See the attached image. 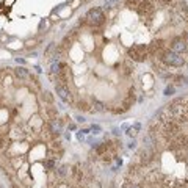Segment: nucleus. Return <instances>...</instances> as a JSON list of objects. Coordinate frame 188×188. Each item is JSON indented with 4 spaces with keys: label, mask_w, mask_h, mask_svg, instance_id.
Segmentation results:
<instances>
[{
    "label": "nucleus",
    "mask_w": 188,
    "mask_h": 188,
    "mask_svg": "<svg viewBox=\"0 0 188 188\" xmlns=\"http://www.w3.org/2000/svg\"><path fill=\"white\" fill-rule=\"evenodd\" d=\"M160 61L166 66H174V68H182L185 64V58L182 55L173 52L171 49H166L162 55H160Z\"/></svg>",
    "instance_id": "obj_1"
},
{
    "label": "nucleus",
    "mask_w": 188,
    "mask_h": 188,
    "mask_svg": "<svg viewBox=\"0 0 188 188\" xmlns=\"http://www.w3.org/2000/svg\"><path fill=\"white\" fill-rule=\"evenodd\" d=\"M179 133H180V124H177L176 121H168V122L163 124L162 135L165 138V141H166V144L169 141H173Z\"/></svg>",
    "instance_id": "obj_2"
},
{
    "label": "nucleus",
    "mask_w": 188,
    "mask_h": 188,
    "mask_svg": "<svg viewBox=\"0 0 188 188\" xmlns=\"http://www.w3.org/2000/svg\"><path fill=\"white\" fill-rule=\"evenodd\" d=\"M127 55L133 60V61H146L149 53H147V46L146 44H135L132 46L129 50H127Z\"/></svg>",
    "instance_id": "obj_3"
},
{
    "label": "nucleus",
    "mask_w": 188,
    "mask_h": 188,
    "mask_svg": "<svg viewBox=\"0 0 188 188\" xmlns=\"http://www.w3.org/2000/svg\"><path fill=\"white\" fill-rule=\"evenodd\" d=\"M86 24L91 25V27H101L103 22H105V16L102 13L101 8H91L90 11L86 13Z\"/></svg>",
    "instance_id": "obj_4"
},
{
    "label": "nucleus",
    "mask_w": 188,
    "mask_h": 188,
    "mask_svg": "<svg viewBox=\"0 0 188 188\" xmlns=\"http://www.w3.org/2000/svg\"><path fill=\"white\" fill-rule=\"evenodd\" d=\"M165 50H166V47H165V41L163 39L152 41L151 44H149V47H147V53L151 55V57H158V58H160V55H162Z\"/></svg>",
    "instance_id": "obj_5"
},
{
    "label": "nucleus",
    "mask_w": 188,
    "mask_h": 188,
    "mask_svg": "<svg viewBox=\"0 0 188 188\" xmlns=\"http://www.w3.org/2000/svg\"><path fill=\"white\" fill-rule=\"evenodd\" d=\"M169 47H171V50H173V52L179 53V55L185 53V52H187V49H188L187 42H185V39H184L182 36H176V38H173V39H171V42H169Z\"/></svg>",
    "instance_id": "obj_6"
},
{
    "label": "nucleus",
    "mask_w": 188,
    "mask_h": 188,
    "mask_svg": "<svg viewBox=\"0 0 188 188\" xmlns=\"http://www.w3.org/2000/svg\"><path fill=\"white\" fill-rule=\"evenodd\" d=\"M55 90H57V94L60 96L61 101L69 102V103L72 102V94H71L68 85H60V83H57V85H55Z\"/></svg>",
    "instance_id": "obj_7"
},
{
    "label": "nucleus",
    "mask_w": 188,
    "mask_h": 188,
    "mask_svg": "<svg viewBox=\"0 0 188 188\" xmlns=\"http://www.w3.org/2000/svg\"><path fill=\"white\" fill-rule=\"evenodd\" d=\"M136 11L140 16H147L154 13V5L151 0H141L140 3L136 5Z\"/></svg>",
    "instance_id": "obj_8"
},
{
    "label": "nucleus",
    "mask_w": 188,
    "mask_h": 188,
    "mask_svg": "<svg viewBox=\"0 0 188 188\" xmlns=\"http://www.w3.org/2000/svg\"><path fill=\"white\" fill-rule=\"evenodd\" d=\"M152 160H154V151L146 149V147L141 149V151H140V165H141V166H147Z\"/></svg>",
    "instance_id": "obj_9"
},
{
    "label": "nucleus",
    "mask_w": 188,
    "mask_h": 188,
    "mask_svg": "<svg viewBox=\"0 0 188 188\" xmlns=\"http://www.w3.org/2000/svg\"><path fill=\"white\" fill-rule=\"evenodd\" d=\"M71 174H72V179L77 184H82V182H83V171H82L80 165H75V166L71 168Z\"/></svg>",
    "instance_id": "obj_10"
},
{
    "label": "nucleus",
    "mask_w": 188,
    "mask_h": 188,
    "mask_svg": "<svg viewBox=\"0 0 188 188\" xmlns=\"http://www.w3.org/2000/svg\"><path fill=\"white\" fill-rule=\"evenodd\" d=\"M143 143H144V147L151 149V151H154V147H155V141H154V138L149 133H146L144 136H143Z\"/></svg>",
    "instance_id": "obj_11"
},
{
    "label": "nucleus",
    "mask_w": 188,
    "mask_h": 188,
    "mask_svg": "<svg viewBox=\"0 0 188 188\" xmlns=\"http://www.w3.org/2000/svg\"><path fill=\"white\" fill-rule=\"evenodd\" d=\"M14 75L17 77L19 80H25V79H28V71L20 66V68H16L14 69Z\"/></svg>",
    "instance_id": "obj_12"
},
{
    "label": "nucleus",
    "mask_w": 188,
    "mask_h": 188,
    "mask_svg": "<svg viewBox=\"0 0 188 188\" xmlns=\"http://www.w3.org/2000/svg\"><path fill=\"white\" fill-rule=\"evenodd\" d=\"M103 110H105V105L101 101H97V99H93V108H90V111L99 113V111H103Z\"/></svg>",
    "instance_id": "obj_13"
},
{
    "label": "nucleus",
    "mask_w": 188,
    "mask_h": 188,
    "mask_svg": "<svg viewBox=\"0 0 188 188\" xmlns=\"http://www.w3.org/2000/svg\"><path fill=\"white\" fill-rule=\"evenodd\" d=\"M60 71H61V63L60 61H52V64H50V75H57L58 77Z\"/></svg>",
    "instance_id": "obj_14"
},
{
    "label": "nucleus",
    "mask_w": 188,
    "mask_h": 188,
    "mask_svg": "<svg viewBox=\"0 0 188 188\" xmlns=\"http://www.w3.org/2000/svg\"><path fill=\"white\" fill-rule=\"evenodd\" d=\"M68 169H69V166L68 165H63V166H60L58 169H57V176L58 177H66V174H68Z\"/></svg>",
    "instance_id": "obj_15"
},
{
    "label": "nucleus",
    "mask_w": 188,
    "mask_h": 188,
    "mask_svg": "<svg viewBox=\"0 0 188 188\" xmlns=\"http://www.w3.org/2000/svg\"><path fill=\"white\" fill-rule=\"evenodd\" d=\"M55 52H57V46L52 42V44H49V47L46 49V53H44V55H46V57H50L52 53L55 55Z\"/></svg>",
    "instance_id": "obj_16"
},
{
    "label": "nucleus",
    "mask_w": 188,
    "mask_h": 188,
    "mask_svg": "<svg viewBox=\"0 0 188 188\" xmlns=\"http://www.w3.org/2000/svg\"><path fill=\"white\" fill-rule=\"evenodd\" d=\"M47 116H49V119H57V110H55L53 107H47Z\"/></svg>",
    "instance_id": "obj_17"
},
{
    "label": "nucleus",
    "mask_w": 188,
    "mask_h": 188,
    "mask_svg": "<svg viewBox=\"0 0 188 188\" xmlns=\"http://www.w3.org/2000/svg\"><path fill=\"white\" fill-rule=\"evenodd\" d=\"M77 108L82 110V111H90V107H88V103L85 101H80L79 103H77Z\"/></svg>",
    "instance_id": "obj_18"
},
{
    "label": "nucleus",
    "mask_w": 188,
    "mask_h": 188,
    "mask_svg": "<svg viewBox=\"0 0 188 188\" xmlns=\"http://www.w3.org/2000/svg\"><path fill=\"white\" fill-rule=\"evenodd\" d=\"M122 188H143V185L135 184V182H125V184L122 185Z\"/></svg>",
    "instance_id": "obj_19"
},
{
    "label": "nucleus",
    "mask_w": 188,
    "mask_h": 188,
    "mask_svg": "<svg viewBox=\"0 0 188 188\" xmlns=\"http://www.w3.org/2000/svg\"><path fill=\"white\" fill-rule=\"evenodd\" d=\"M44 166H46L49 171H50V169H55V162H53L52 158H49V160H46V162H44Z\"/></svg>",
    "instance_id": "obj_20"
},
{
    "label": "nucleus",
    "mask_w": 188,
    "mask_h": 188,
    "mask_svg": "<svg viewBox=\"0 0 188 188\" xmlns=\"http://www.w3.org/2000/svg\"><path fill=\"white\" fill-rule=\"evenodd\" d=\"M119 3V0H105V8H113L114 5H118Z\"/></svg>",
    "instance_id": "obj_21"
},
{
    "label": "nucleus",
    "mask_w": 188,
    "mask_h": 188,
    "mask_svg": "<svg viewBox=\"0 0 188 188\" xmlns=\"http://www.w3.org/2000/svg\"><path fill=\"white\" fill-rule=\"evenodd\" d=\"M42 99H44L46 102H49V103H52V102H53V97H52V94L49 93V91H46V93L42 94Z\"/></svg>",
    "instance_id": "obj_22"
},
{
    "label": "nucleus",
    "mask_w": 188,
    "mask_h": 188,
    "mask_svg": "<svg viewBox=\"0 0 188 188\" xmlns=\"http://www.w3.org/2000/svg\"><path fill=\"white\" fill-rule=\"evenodd\" d=\"M174 91H176L174 85H169V86H166V90H165V96H173Z\"/></svg>",
    "instance_id": "obj_23"
},
{
    "label": "nucleus",
    "mask_w": 188,
    "mask_h": 188,
    "mask_svg": "<svg viewBox=\"0 0 188 188\" xmlns=\"http://www.w3.org/2000/svg\"><path fill=\"white\" fill-rule=\"evenodd\" d=\"M132 72H133V69L130 68V64H129V63H125V64H124V75H125V77H129Z\"/></svg>",
    "instance_id": "obj_24"
},
{
    "label": "nucleus",
    "mask_w": 188,
    "mask_h": 188,
    "mask_svg": "<svg viewBox=\"0 0 188 188\" xmlns=\"http://www.w3.org/2000/svg\"><path fill=\"white\" fill-rule=\"evenodd\" d=\"M173 80H174L176 85H182V83H184V77H182V75H173Z\"/></svg>",
    "instance_id": "obj_25"
},
{
    "label": "nucleus",
    "mask_w": 188,
    "mask_h": 188,
    "mask_svg": "<svg viewBox=\"0 0 188 188\" xmlns=\"http://www.w3.org/2000/svg\"><path fill=\"white\" fill-rule=\"evenodd\" d=\"M125 5L129 8H136V0H125Z\"/></svg>",
    "instance_id": "obj_26"
},
{
    "label": "nucleus",
    "mask_w": 188,
    "mask_h": 188,
    "mask_svg": "<svg viewBox=\"0 0 188 188\" xmlns=\"http://www.w3.org/2000/svg\"><path fill=\"white\" fill-rule=\"evenodd\" d=\"M125 133L129 135L130 138H133V136L136 135V132H135V129H133V127H129V129H127V132H125Z\"/></svg>",
    "instance_id": "obj_27"
},
{
    "label": "nucleus",
    "mask_w": 188,
    "mask_h": 188,
    "mask_svg": "<svg viewBox=\"0 0 188 188\" xmlns=\"http://www.w3.org/2000/svg\"><path fill=\"white\" fill-rule=\"evenodd\" d=\"M91 132H93L94 135H99V133H101V127H99V125H93L91 127Z\"/></svg>",
    "instance_id": "obj_28"
},
{
    "label": "nucleus",
    "mask_w": 188,
    "mask_h": 188,
    "mask_svg": "<svg viewBox=\"0 0 188 188\" xmlns=\"http://www.w3.org/2000/svg\"><path fill=\"white\" fill-rule=\"evenodd\" d=\"M77 140H79V141L85 140V133H83V132H79V133H77Z\"/></svg>",
    "instance_id": "obj_29"
},
{
    "label": "nucleus",
    "mask_w": 188,
    "mask_h": 188,
    "mask_svg": "<svg viewBox=\"0 0 188 188\" xmlns=\"http://www.w3.org/2000/svg\"><path fill=\"white\" fill-rule=\"evenodd\" d=\"M135 147H136V143H135V140H132L129 143V149H135Z\"/></svg>",
    "instance_id": "obj_30"
},
{
    "label": "nucleus",
    "mask_w": 188,
    "mask_h": 188,
    "mask_svg": "<svg viewBox=\"0 0 188 188\" xmlns=\"http://www.w3.org/2000/svg\"><path fill=\"white\" fill-rule=\"evenodd\" d=\"M5 143H7V138H0V149L5 146Z\"/></svg>",
    "instance_id": "obj_31"
},
{
    "label": "nucleus",
    "mask_w": 188,
    "mask_h": 188,
    "mask_svg": "<svg viewBox=\"0 0 188 188\" xmlns=\"http://www.w3.org/2000/svg\"><path fill=\"white\" fill-rule=\"evenodd\" d=\"M75 119H77V121H79V122H85V121H86V119L83 118V116H77V118H75Z\"/></svg>",
    "instance_id": "obj_32"
},
{
    "label": "nucleus",
    "mask_w": 188,
    "mask_h": 188,
    "mask_svg": "<svg viewBox=\"0 0 188 188\" xmlns=\"http://www.w3.org/2000/svg\"><path fill=\"white\" fill-rule=\"evenodd\" d=\"M113 135H116V136L121 135V129H113Z\"/></svg>",
    "instance_id": "obj_33"
},
{
    "label": "nucleus",
    "mask_w": 188,
    "mask_h": 188,
    "mask_svg": "<svg viewBox=\"0 0 188 188\" xmlns=\"http://www.w3.org/2000/svg\"><path fill=\"white\" fill-rule=\"evenodd\" d=\"M16 61H17L19 64H24V63H25V60H24V58H16Z\"/></svg>",
    "instance_id": "obj_34"
},
{
    "label": "nucleus",
    "mask_w": 188,
    "mask_h": 188,
    "mask_svg": "<svg viewBox=\"0 0 188 188\" xmlns=\"http://www.w3.org/2000/svg\"><path fill=\"white\" fill-rule=\"evenodd\" d=\"M129 124H122V125H121V130H127V129H129Z\"/></svg>",
    "instance_id": "obj_35"
},
{
    "label": "nucleus",
    "mask_w": 188,
    "mask_h": 188,
    "mask_svg": "<svg viewBox=\"0 0 188 188\" xmlns=\"http://www.w3.org/2000/svg\"><path fill=\"white\" fill-rule=\"evenodd\" d=\"M133 129H135V130H141V124H138V122H136V124L133 125Z\"/></svg>",
    "instance_id": "obj_36"
},
{
    "label": "nucleus",
    "mask_w": 188,
    "mask_h": 188,
    "mask_svg": "<svg viewBox=\"0 0 188 188\" xmlns=\"http://www.w3.org/2000/svg\"><path fill=\"white\" fill-rule=\"evenodd\" d=\"M184 39H185V42H187V46H188V31L185 33V36H184Z\"/></svg>",
    "instance_id": "obj_37"
},
{
    "label": "nucleus",
    "mask_w": 188,
    "mask_h": 188,
    "mask_svg": "<svg viewBox=\"0 0 188 188\" xmlns=\"http://www.w3.org/2000/svg\"><path fill=\"white\" fill-rule=\"evenodd\" d=\"M69 129L71 130H75V124H69Z\"/></svg>",
    "instance_id": "obj_38"
},
{
    "label": "nucleus",
    "mask_w": 188,
    "mask_h": 188,
    "mask_svg": "<svg viewBox=\"0 0 188 188\" xmlns=\"http://www.w3.org/2000/svg\"><path fill=\"white\" fill-rule=\"evenodd\" d=\"M14 0H5V5H9V3H13Z\"/></svg>",
    "instance_id": "obj_39"
},
{
    "label": "nucleus",
    "mask_w": 188,
    "mask_h": 188,
    "mask_svg": "<svg viewBox=\"0 0 188 188\" xmlns=\"http://www.w3.org/2000/svg\"><path fill=\"white\" fill-rule=\"evenodd\" d=\"M160 2H163V3H171L173 0H160Z\"/></svg>",
    "instance_id": "obj_40"
}]
</instances>
